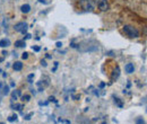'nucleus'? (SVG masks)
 <instances>
[{
  "label": "nucleus",
  "instance_id": "1",
  "mask_svg": "<svg viewBox=\"0 0 147 124\" xmlns=\"http://www.w3.org/2000/svg\"><path fill=\"white\" fill-rule=\"evenodd\" d=\"M123 32H125V34L126 35H128L129 37H131V38H136V37H139V31L136 28V27H134V26H130V25H125L123 26Z\"/></svg>",
  "mask_w": 147,
  "mask_h": 124
},
{
  "label": "nucleus",
  "instance_id": "2",
  "mask_svg": "<svg viewBox=\"0 0 147 124\" xmlns=\"http://www.w3.org/2000/svg\"><path fill=\"white\" fill-rule=\"evenodd\" d=\"M15 31L16 32H19V33H23V34H25L26 32H27V28H28V25L25 23V21H20V23H17L16 25H15Z\"/></svg>",
  "mask_w": 147,
  "mask_h": 124
},
{
  "label": "nucleus",
  "instance_id": "3",
  "mask_svg": "<svg viewBox=\"0 0 147 124\" xmlns=\"http://www.w3.org/2000/svg\"><path fill=\"white\" fill-rule=\"evenodd\" d=\"M96 5L101 11H107L109 10V2L107 0H96Z\"/></svg>",
  "mask_w": 147,
  "mask_h": 124
},
{
  "label": "nucleus",
  "instance_id": "4",
  "mask_svg": "<svg viewBox=\"0 0 147 124\" xmlns=\"http://www.w3.org/2000/svg\"><path fill=\"white\" fill-rule=\"evenodd\" d=\"M80 6L83 7V9H85V10H93V8H94V5H93V1L92 0H82L80 1Z\"/></svg>",
  "mask_w": 147,
  "mask_h": 124
},
{
  "label": "nucleus",
  "instance_id": "5",
  "mask_svg": "<svg viewBox=\"0 0 147 124\" xmlns=\"http://www.w3.org/2000/svg\"><path fill=\"white\" fill-rule=\"evenodd\" d=\"M119 76H120V68L117 66L115 69L113 70V73H112V77L111 78H112V80H117L119 78Z\"/></svg>",
  "mask_w": 147,
  "mask_h": 124
},
{
  "label": "nucleus",
  "instance_id": "6",
  "mask_svg": "<svg viewBox=\"0 0 147 124\" xmlns=\"http://www.w3.org/2000/svg\"><path fill=\"white\" fill-rule=\"evenodd\" d=\"M125 70H126L127 73H132V72L135 71V67H134L132 63H127V64L125 66Z\"/></svg>",
  "mask_w": 147,
  "mask_h": 124
},
{
  "label": "nucleus",
  "instance_id": "7",
  "mask_svg": "<svg viewBox=\"0 0 147 124\" xmlns=\"http://www.w3.org/2000/svg\"><path fill=\"white\" fill-rule=\"evenodd\" d=\"M13 69L15 71H20L23 69V63L20 61H16L14 64H13Z\"/></svg>",
  "mask_w": 147,
  "mask_h": 124
},
{
  "label": "nucleus",
  "instance_id": "8",
  "mask_svg": "<svg viewBox=\"0 0 147 124\" xmlns=\"http://www.w3.org/2000/svg\"><path fill=\"white\" fill-rule=\"evenodd\" d=\"M11 43H10V41L9 40H7V38H3V40H0V48H7V46H9Z\"/></svg>",
  "mask_w": 147,
  "mask_h": 124
},
{
  "label": "nucleus",
  "instance_id": "9",
  "mask_svg": "<svg viewBox=\"0 0 147 124\" xmlns=\"http://www.w3.org/2000/svg\"><path fill=\"white\" fill-rule=\"evenodd\" d=\"M20 10H22V13H24V14H27V13H30L31 11V6L30 5H23L22 7H20Z\"/></svg>",
  "mask_w": 147,
  "mask_h": 124
},
{
  "label": "nucleus",
  "instance_id": "10",
  "mask_svg": "<svg viewBox=\"0 0 147 124\" xmlns=\"http://www.w3.org/2000/svg\"><path fill=\"white\" fill-rule=\"evenodd\" d=\"M15 46L16 48H24V46H26V43H25V41H16Z\"/></svg>",
  "mask_w": 147,
  "mask_h": 124
},
{
  "label": "nucleus",
  "instance_id": "11",
  "mask_svg": "<svg viewBox=\"0 0 147 124\" xmlns=\"http://www.w3.org/2000/svg\"><path fill=\"white\" fill-rule=\"evenodd\" d=\"M1 89H2V92H3V95H8V94H9V86H7V85H3Z\"/></svg>",
  "mask_w": 147,
  "mask_h": 124
},
{
  "label": "nucleus",
  "instance_id": "12",
  "mask_svg": "<svg viewBox=\"0 0 147 124\" xmlns=\"http://www.w3.org/2000/svg\"><path fill=\"white\" fill-rule=\"evenodd\" d=\"M19 95H20V90H17V91L15 90V91H14V92L11 94V97H13V101H16V99H17V96H19Z\"/></svg>",
  "mask_w": 147,
  "mask_h": 124
},
{
  "label": "nucleus",
  "instance_id": "13",
  "mask_svg": "<svg viewBox=\"0 0 147 124\" xmlns=\"http://www.w3.org/2000/svg\"><path fill=\"white\" fill-rule=\"evenodd\" d=\"M17 120V115H11L10 117H8V121L9 122H14V121H16Z\"/></svg>",
  "mask_w": 147,
  "mask_h": 124
},
{
  "label": "nucleus",
  "instance_id": "14",
  "mask_svg": "<svg viewBox=\"0 0 147 124\" xmlns=\"http://www.w3.org/2000/svg\"><path fill=\"white\" fill-rule=\"evenodd\" d=\"M22 98H23V101H24V102H28V101L31 99V96H30V95H24Z\"/></svg>",
  "mask_w": 147,
  "mask_h": 124
},
{
  "label": "nucleus",
  "instance_id": "15",
  "mask_svg": "<svg viewBox=\"0 0 147 124\" xmlns=\"http://www.w3.org/2000/svg\"><path fill=\"white\" fill-rule=\"evenodd\" d=\"M114 102H115V104H117L119 107H122V103L119 101V98H115V99H114Z\"/></svg>",
  "mask_w": 147,
  "mask_h": 124
},
{
  "label": "nucleus",
  "instance_id": "16",
  "mask_svg": "<svg viewBox=\"0 0 147 124\" xmlns=\"http://www.w3.org/2000/svg\"><path fill=\"white\" fill-rule=\"evenodd\" d=\"M136 124H145V121H144L143 119H137V121H136Z\"/></svg>",
  "mask_w": 147,
  "mask_h": 124
},
{
  "label": "nucleus",
  "instance_id": "17",
  "mask_svg": "<svg viewBox=\"0 0 147 124\" xmlns=\"http://www.w3.org/2000/svg\"><path fill=\"white\" fill-rule=\"evenodd\" d=\"M22 108H23V105H22V104H17L16 106L14 107V109H17V111H22Z\"/></svg>",
  "mask_w": 147,
  "mask_h": 124
},
{
  "label": "nucleus",
  "instance_id": "18",
  "mask_svg": "<svg viewBox=\"0 0 147 124\" xmlns=\"http://www.w3.org/2000/svg\"><path fill=\"white\" fill-rule=\"evenodd\" d=\"M22 58H23L24 60H26V59L28 58V53H27V52H24V53H23V55H22Z\"/></svg>",
  "mask_w": 147,
  "mask_h": 124
},
{
  "label": "nucleus",
  "instance_id": "19",
  "mask_svg": "<svg viewBox=\"0 0 147 124\" xmlns=\"http://www.w3.org/2000/svg\"><path fill=\"white\" fill-rule=\"evenodd\" d=\"M32 115H33V113H30L28 115H26V116H25V120H27V121H28V120H31V117H32Z\"/></svg>",
  "mask_w": 147,
  "mask_h": 124
},
{
  "label": "nucleus",
  "instance_id": "20",
  "mask_svg": "<svg viewBox=\"0 0 147 124\" xmlns=\"http://www.w3.org/2000/svg\"><path fill=\"white\" fill-rule=\"evenodd\" d=\"M32 49H33V51H35V52H38V51L41 50V49H40V46H33Z\"/></svg>",
  "mask_w": 147,
  "mask_h": 124
},
{
  "label": "nucleus",
  "instance_id": "21",
  "mask_svg": "<svg viewBox=\"0 0 147 124\" xmlns=\"http://www.w3.org/2000/svg\"><path fill=\"white\" fill-rule=\"evenodd\" d=\"M41 64H42L43 67H47V61H45V60H42V61H41Z\"/></svg>",
  "mask_w": 147,
  "mask_h": 124
},
{
  "label": "nucleus",
  "instance_id": "22",
  "mask_svg": "<svg viewBox=\"0 0 147 124\" xmlns=\"http://www.w3.org/2000/svg\"><path fill=\"white\" fill-rule=\"evenodd\" d=\"M62 46V43L61 42H57V48H61Z\"/></svg>",
  "mask_w": 147,
  "mask_h": 124
},
{
  "label": "nucleus",
  "instance_id": "23",
  "mask_svg": "<svg viewBox=\"0 0 147 124\" xmlns=\"http://www.w3.org/2000/svg\"><path fill=\"white\" fill-rule=\"evenodd\" d=\"M33 78H34V73H32V74H30V76H28V80H32Z\"/></svg>",
  "mask_w": 147,
  "mask_h": 124
},
{
  "label": "nucleus",
  "instance_id": "24",
  "mask_svg": "<svg viewBox=\"0 0 147 124\" xmlns=\"http://www.w3.org/2000/svg\"><path fill=\"white\" fill-rule=\"evenodd\" d=\"M104 86H105V84H104V82H101V84H100V88H103Z\"/></svg>",
  "mask_w": 147,
  "mask_h": 124
},
{
  "label": "nucleus",
  "instance_id": "25",
  "mask_svg": "<svg viewBox=\"0 0 147 124\" xmlns=\"http://www.w3.org/2000/svg\"><path fill=\"white\" fill-rule=\"evenodd\" d=\"M25 38H31V34H26V36H25Z\"/></svg>",
  "mask_w": 147,
  "mask_h": 124
},
{
  "label": "nucleus",
  "instance_id": "26",
  "mask_svg": "<svg viewBox=\"0 0 147 124\" xmlns=\"http://www.w3.org/2000/svg\"><path fill=\"white\" fill-rule=\"evenodd\" d=\"M49 99H50V101H53V102H55V97H52V96H51V97H50V98H49Z\"/></svg>",
  "mask_w": 147,
  "mask_h": 124
},
{
  "label": "nucleus",
  "instance_id": "27",
  "mask_svg": "<svg viewBox=\"0 0 147 124\" xmlns=\"http://www.w3.org/2000/svg\"><path fill=\"white\" fill-rule=\"evenodd\" d=\"M38 1H40V2H42V3H47V1H45V0H38Z\"/></svg>",
  "mask_w": 147,
  "mask_h": 124
},
{
  "label": "nucleus",
  "instance_id": "28",
  "mask_svg": "<svg viewBox=\"0 0 147 124\" xmlns=\"http://www.w3.org/2000/svg\"><path fill=\"white\" fill-rule=\"evenodd\" d=\"M3 61V58H0V62H2Z\"/></svg>",
  "mask_w": 147,
  "mask_h": 124
},
{
  "label": "nucleus",
  "instance_id": "29",
  "mask_svg": "<svg viewBox=\"0 0 147 124\" xmlns=\"http://www.w3.org/2000/svg\"><path fill=\"white\" fill-rule=\"evenodd\" d=\"M0 102H1V95H0Z\"/></svg>",
  "mask_w": 147,
  "mask_h": 124
},
{
  "label": "nucleus",
  "instance_id": "30",
  "mask_svg": "<svg viewBox=\"0 0 147 124\" xmlns=\"http://www.w3.org/2000/svg\"><path fill=\"white\" fill-rule=\"evenodd\" d=\"M0 124H5V123H0Z\"/></svg>",
  "mask_w": 147,
  "mask_h": 124
}]
</instances>
